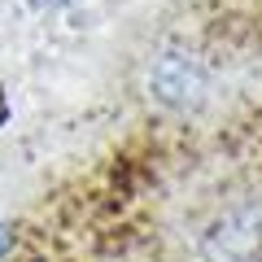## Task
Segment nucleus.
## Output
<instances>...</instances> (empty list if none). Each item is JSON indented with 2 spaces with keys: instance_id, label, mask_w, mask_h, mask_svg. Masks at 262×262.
Returning a JSON list of instances; mask_svg holds the SVG:
<instances>
[{
  "instance_id": "1",
  "label": "nucleus",
  "mask_w": 262,
  "mask_h": 262,
  "mask_svg": "<svg viewBox=\"0 0 262 262\" xmlns=\"http://www.w3.org/2000/svg\"><path fill=\"white\" fill-rule=\"evenodd\" d=\"M144 96L162 114H192L210 96V66L192 48L166 44L149 57L144 66Z\"/></svg>"
},
{
  "instance_id": "2",
  "label": "nucleus",
  "mask_w": 262,
  "mask_h": 262,
  "mask_svg": "<svg viewBox=\"0 0 262 262\" xmlns=\"http://www.w3.org/2000/svg\"><path fill=\"white\" fill-rule=\"evenodd\" d=\"M201 262H262V201L245 196L223 206L196 236Z\"/></svg>"
}]
</instances>
